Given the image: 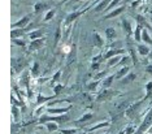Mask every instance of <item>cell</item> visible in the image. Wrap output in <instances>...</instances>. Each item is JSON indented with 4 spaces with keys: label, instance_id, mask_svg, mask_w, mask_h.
Here are the masks:
<instances>
[{
    "label": "cell",
    "instance_id": "1",
    "mask_svg": "<svg viewBox=\"0 0 152 134\" xmlns=\"http://www.w3.org/2000/svg\"><path fill=\"white\" fill-rule=\"evenodd\" d=\"M122 95V92L118 91V90H112V89H102V91L96 95V99L95 100L98 103H103V102H107V100H110L115 97H120Z\"/></svg>",
    "mask_w": 152,
    "mask_h": 134
},
{
    "label": "cell",
    "instance_id": "2",
    "mask_svg": "<svg viewBox=\"0 0 152 134\" xmlns=\"http://www.w3.org/2000/svg\"><path fill=\"white\" fill-rule=\"evenodd\" d=\"M70 117H69L68 113H65V115H42L38 120V124H44L47 121H55L57 124H63V122H68Z\"/></svg>",
    "mask_w": 152,
    "mask_h": 134
},
{
    "label": "cell",
    "instance_id": "3",
    "mask_svg": "<svg viewBox=\"0 0 152 134\" xmlns=\"http://www.w3.org/2000/svg\"><path fill=\"white\" fill-rule=\"evenodd\" d=\"M151 125H152V107L150 108V111L146 113V116L143 117V120H142V122H140V125L138 126L137 132L134 133V134H143L144 132H148V129L151 128Z\"/></svg>",
    "mask_w": 152,
    "mask_h": 134
},
{
    "label": "cell",
    "instance_id": "4",
    "mask_svg": "<svg viewBox=\"0 0 152 134\" xmlns=\"http://www.w3.org/2000/svg\"><path fill=\"white\" fill-rule=\"evenodd\" d=\"M92 5L94 4H91V5H88L87 8H85V9H81V11H74V12H72V13H69V15L66 16V18L64 20V26H70V23L73 22V21H75V20L78 18L79 16H82L83 13H86L88 11V9H91L92 8Z\"/></svg>",
    "mask_w": 152,
    "mask_h": 134
},
{
    "label": "cell",
    "instance_id": "5",
    "mask_svg": "<svg viewBox=\"0 0 152 134\" xmlns=\"http://www.w3.org/2000/svg\"><path fill=\"white\" fill-rule=\"evenodd\" d=\"M27 65L26 57H12V73H18Z\"/></svg>",
    "mask_w": 152,
    "mask_h": 134
},
{
    "label": "cell",
    "instance_id": "6",
    "mask_svg": "<svg viewBox=\"0 0 152 134\" xmlns=\"http://www.w3.org/2000/svg\"><path fill=\"white\" fill-rule=\"evenodd\" d=\"M108 48V47H107ZM126 51L124 48L121 50H116V48H108L105 51L104 53H103V60H108L110 57H115V56H118V55H125Z\"/></svg>",
    "mask_w": 152,
    "mask_h": 134
},
{
    "label": "cell",
    "instance_id": "7",
    "mask_svg": "<svg viewBox=\"0 0 152 134\" xmlns=\"http://www.w3.org/2000/svg\"><path fill=\"white\" fill-rule=\"evenodd\" d=\"M30 18H31V15H26L25 17H22L21 20H18L17 22H13L12 29H23V27H26L30 22Z\"/></svg>",
    "mask_w": 152,
    "mask_h": 134
},
{
    "label": "cell",
    "instance_id": "8",
    "mask_svg": "<svg viewBox=\"0 0 152 134\" xmlns=\"http://www.w3.org/2000/svg\"><path fill=\"white\" fill-rule=\"evenodd\" d=\"M44 43H46L44 38H40V39L31 40V42H30V44H29V51H30V52H33V51L40 50V48H42V47L44 46Z\"/></svg>",
    "mask_w": 152,
    "mask_h": 134
},
{
    "label": "cell",
    "instance_id": "9",
    "mask_svg": "<svg viewBox=\"0 0 152 134\" xmlns=\"http://www.w3.org/2000/svg\"><path fill=\"white\" fill-rule=\"evenodd\" d=\"M69 109H72V104H68L66 107H63V108H51V107H48L47 112L50 113V115H65V113L69 112Z\"/></svg>",
    "mask_w": 152,
    "mask_h": 134
},
{
    "label": "cell",
    "instance_id": "10",
    "mask_svg": "<svg viewBox=\"0 0 152 134\" xmlns=\"http://www.w3.org/2000/svg\"><path fill=\"white\" fill-rule=\"evenodd\" d=\"M92 44L95 47H98V48H103V46H104V39L98 31L92 33Z\"/></svg>",
    "mask_w": 152,
    "mask_h": 134
},
{
    "label": "cell",
    "instance_id": "11",
    "mask_svg": "<svg viewBox=\"0 0 152 134\" xmlns=\"http://www.w3.org/2000/svg\"><path fill=\"white\" fill-rule=\"evenodd\" d=\"M31 26H33V23H29V25H27L26 27H23V29H12V31H11L12 39H16V38H20L21 35H23V34H25Z\"/></svg>",
    "mask_w": 152,
    "mask_h": 134
},
{
    "label": "cell",
    "instance_id": "12",
    "mask_svg": "<svg viewBox=\"0 0 152 134\" xmlns=\"http://www.w3.org/2000/svg\"><path fill=\"white\" fill-rule=\"evenodd\" d=\"M124 11H125V5H120V7H117V8L113 9L112 12H109V15H108V16L103 17V20H110V18H115V17L120 16Z\"/></svg>",
    "mask_w": 152,
    "mask_h": 134
},
{
    "label": "cell",
    "instance_id": "13",
    "mask_svg": "<svg viewBox=\"0 0 152 134\" xmlns=\"http://www.w3.org/2000/svg\"><path fill=\"white\" fill-rule=\"evenodd\" d=\"M110 1H112V0H100L98 4H96V7L94 8V12L95 13H99V12L105 11V9L108 8V5L110 4Z\"/></svg>",
    "mask_w": 152,
    "mask_h": 134
},
{
    "label": "cell",
    "instance_id": "14",
    "mask_svg": "<svg viewBox=\"0 0 152 134\" xmlns=\"http://www.w3.org/2000/svg\"><path fill=\"white\" fill-rule=\"evenodd\" d=\"M121 25H122V29H124V31L126 33V35L131 37V34H133V26H131V22L129 21V20H127V18H122Z\"/></svg>",
    "mask_w": 152,
    "mask_h": 134
},
{
    "label": "cell",
    "instance_id": "15",
    "mask_svg": "<svg viewBox=\"0 0 152 134\" xmlns=\"http://www.w3.org/2000/svg\"><path fill=\"white\" fill-rule=\"evenodd\" d=\"M137 51H138V53L140 55V56H148L151 52V47H148V44H138V47H137Z\"/></svg>",
    "mask_w": 152,
    "mask_h": 134
},
{
    "label": "cell",
    "instance_id": "16",
    "mask_svg": "<svg viewBox=\"0 0 152 134\" xmlns=\"http://www.w3.org/2000/svg\"><path fill=\"white\" fill-rule=\"evenodd\" d=\"M109 125H110V121H103V122L95 124V125H92L91 128H88V129H87V133H92V132H95V130L102 129V128H108Z\"/></svg>",
    "mask_w": 152,
    "mask_h": 134
},
{
    "label": "cell",
    "instance_id": "17",
    "mask_svg": "<svg viewBox=\"0 0 152 134\" xmlns=\"http://www.w3.org/2000/svg\"><path fill=\"white\" fill-rule=\"evenodd\" d=\"M130 69H131V68L129 67V65H126V67H122V68H121V69L115 74V78H116V80H122V78L125 77V75L130 72Z\"/></svg>",
    "mask_w": 152,
    "mask_h": 134
},
{
    "label": "cell",
    "instance_id": "18",
    "mask_svg": "<svg viewBox=\"0 0 152 134\" xmlns=\"http://www.w3.org/2000/svg\"><path fill=\"white\" fill-rule=\"evenodd\" d=\"M135 80H137V74L131 72V73H127L125 77L122 78V80H120V82L122 85H127V83H131V82H134Z\"/></svg>",
    "mask_w": 152,
    "mask_h": 134
},
{
    "label": "cell",
    "instance_id": "19",
    "mask_svg": "<svg viewBox=\"0 0 152 134\" xmlns=\"http://www.w3.org/2000/svg\"><path fill=\"white\" fill-rule=\"evenodd\" d=\"M43 125H44V128L47 129V132H50V133L60 130V129H58V124L55 122V121H47V122H44Z\"/></svg>",
    "mask_w": 152,
    "mask_h": 134
},
{
    "label": "cell",
    "instance_id": "20",
    "mask_svg": "<svg viewBox=\"0 0 152 134\" xmlns=\"http://www.w3.org/2000/svg\"><path fill=\"white\" fill-rule=\"evenodd\" d=\"M29 38L30 40H35V39H40L43 38V30L42 29H37V30H33V31H29Z\"/></svg>",
    "mask_w": 152,
    "mask_h": 134
},
{
    "label": "cell",
    "instance_id": "21",
    "mask_svg": "<svg viewBox=\"0 0 152 134\" xmlns=\"http://www.w3.org/2000/svg\"><path fill=\"white\" fill-rule=\"evenodd\" d=\"M113 80H115V74L107 75L104 80H103V82H102V89H109L110 86H112Z\"/></svg>",
    "mask_w": 152,
    "mask_h": 134
},
{
    "label": "cell",
    "instance_id": "22",
    "mask_svg": "<svg viewBox=\"0 0 152 134\" xmlns=\"http://www.w3.org/2000/svg\"><path fill=\"white\" fill-rule=\"evenodd\" d=\"M92 117H94V113H92V112H86L83 116H81V117H79L78 120H75V121H74V125H75V124L78 125V124L86 122V121H88V120H91Z\"/></svg>",
    "mask_w": 152,
    "mask_h": 134
},
{
    "label": "cell",
    "instance_id": "23",
    "mask_svg": "<svg viewBox=\"0 0 152 134\" xmlns=\"http://www.w3.org/2000/svg\"><path fill=\"white\" fill-rule=\"evenodd\" d=\"M105 37L108 40H113L117 37V31L115 30V27H108L105 29Z\"/></svg>",
    "mask_w": 152,
    "mask_h": 134
},
{
    "label": "cell",
    "instance_id": "24",
    "mask_svg": "<svg viewBox=\"0 0 152 134\" xmlns=\"http://www.w3.org/2000/svg\"><path fill=\"white\" fill-rule=\"evenodd\" d=\"M121 57H122V55H118V56H115V57H110V59L107 60V65H108L109 68L115 67V65H118V63L121 61Z\"/></svg>",
    "mask_w": 152,
    "mask_h": 134
},
{
    "label": "cell",
    "instance_id": "25",
    "mask_svg": "<svg viewBox=\"0 0 152 134\" xmlns=\"http://www.w3.org/2000/svg\"><path fill=\"white\" fill-rule=\"evenodd\" d=\"M137 48H133V47H131V48H129L127 50V53H129V56L131 57V61H133V65L134 67H135V65L138 64V57H137Z\"/></svg>",
    "mask_w": 152,
    "mask_h": 134
},
{
    "label": "cell",
    "instance_id": "26",
    "mask_svg": "<svg viewBox=\"0 0 152 134\" xmlns=\"http://www.w3.org/2000/svg\"><path fill=\"white\" fill-rule=\"evenodd\" d=\"M143 27L142 25H138L137 23V29H135V33H134V40L135 42H140L142 40V31H143Z\"/></svg>",
    "mask_w": 152,
    "mask_h": 134
},
{
    "label": "cell",
    "instance_id": "27",
    "mask_svg": "<svg viewBox=\"0 0 152 134\" xmlns=\"http://www.w3.org/2000/svg\"><path fill=\"white\" fill-rule=\"evenodd\" d=\"M142 40L143 42H146L148 46H152V38H151V34L147 31V30L143 29V31H142Z\"/></svg>",
    "mask_w": 152,
    "mask_h": 134
},
{
    "label": "cell",
    "instance_id": "28",
    "mask_svg": "<svg viewBox=\"0 0 152 134\" xmlns=\"http://www.w3.org/2000/svg\"><path fill=\"white\" fill-rule=\"evenodd\" d=\"M52 98L53 97H43L42 94H39V95H38V99H37V104H39V105L46 104V103L51 102V99H52Z\"/></svg>",
    "mask_w": 152,
    "mask_h": 134
},
{
    "label": "cell",
    "instance_id": "29",
    "mask_svg": "<svg viewBox=\"0 0 152 134\" xmlns=\"http://www.w3.org/2000/svg\"><path fill=\"white\" fill-rule=\"evenodd\" d=\"M61 25H58L57 26V29H56V34H55V42H53V46L56 47L57 44H58V42H60V39H61Z\"/></svg>",
    "mask_w": 152,
    "mask_h": 134
},
{
    "label": "cell",
    "instance_id": "30",
    "mask_svg": "<svg viewBox=\"0 0 152 134\" xmlns=\"http://www.w3.org/2000/svg\"><path fill=\"white\" fill-rule=\"evenodd\" d=\"M30 73H31V75H33L34 78L39 75V63H37V61H35V63L33 64L31 69H30Z\"/></svg>",
    "mask_w": 152,
    "mask_h": 134
},
{
    "label": "cell",
    "instance_id": "31",
    "mask_svg": "<svg viewBox=\"0 0 152 134\" xmlns=\"http://www.w3.org/2000/svg\"><path fill=\"white\" fill-rule=\"evenodd\" d=\"M131 60V57L129 55H122V57H121V61L118 63V67H126V65H129Z\"/></svg>",
    "mask_w": 152,
    "mask_h": 134
},
{
    "label": "cell",
    "instance_id": "32",
    "mask_svg": "<svg viewBox=\"0 0 152 134\" xmlns=\"http://www.w3.org/2000/svg\"><path fill=\"white\" fill-rule=\"evenodd\" d=\"M55 15H56V9H50L47 13H46V16H44V18H43V22H48L50 20H52Z\"/></svg>",
    "mask_w": 152,
    "mask_h": 134
},
{
    "label": "cell",
    "instance_id": "33",
    "mask_svg": "<svg viewBox=\"0 0 152 134\" xmlns=\"http://www.w3.org/2000/svg\"><path fill=\"white\" fill-rule=\"evenodd\" d=\"M44 8H47V4H44L42 1H38L34 4V13H39L40 11H43Z\"/></svg>",
    "mask_w": 152,
    "mask_h": 134
},
{
    "label": "cell",
    "instance_id": "34",
    "mask_svg": "<svg viewBox=\"0 0 152 134\" xmlns=\"http://www.w3.org/2000/svg\"><path fill=\"white\" fill-rule=\"evenodd\" d=\"M99 85H100V81H92L91 83L87 85V91H90V92L96 91V89H98Z\"/></svg>",
    "mask_w": 152,
    "mask_h": 134
},
{
    "label": "cell",
    "instance_id": "35",
    "mask_svg": "<svg viewBox=\"0 0 152 134\" xmlns=\"http://www.w3.org/2000/svg\"><path fill=\"white\" fill-rule=\"evenodd\" d=\"M12 113H13V121L18 122V120H20V111H18V107H17V105H13V107H12Z\"/></svg>",
    "mask_w": 152,
    "mask_h": 134
},
{
    "label": "cell",
    "instance_id": "36",
    "mask_svg": "<svg viewBox=\"0 0 152 134\" xmlns=\"http://www.w3.org/2000/svg\"><path fill=\"white\" fill-rule=\"evenodd\" d=\"M61 74H63V70H57L56 72V74H53V77H52V80H51V85L52 86H55V83H56V82H58L60 81V77H61Z\"/></svg>",
    "mask_w": 152,
    "mask_h": 134
},
{
    "label": "cell",
    "instance_id": "37",
    "mask_svg": "<svg viewBox=\"0 0 152 134\" xmlns=\"http://www.w3.org/2000/svg\"><path fill=\"white\" fill-rule=\"evenodd\" d=\"M146 98H151L152 97V81L147 82L146 83V95H144Z\"/></svg>",
    "mask_w": 152,
    "mask_h": 134
},
{
    "label": "cell",
    "instance_id": "38",
    "mask_svg": "<svg viewBox=\"0 0 152 134\" xmlns=\"http://www.w3.org/2000/svg\"><path fill=\"white\" fill-rule=\"evenodd\" d=\"M61 134H77L78 133V129L77 128H69V129H60L58 130Z\"/></svg>",
    "mask_w": 152,
    "mask_h": 134
},
{
    "label": "cell",
    "instance_id": "39",
    "mask_svg": "<svg viewBox=\"0 0 152 134\" xmlns=\"http://www.w3.org/2000/svg\"><path fill=\"white\" fill-rule=\"evenodd\" d=\"M108 48H116V50H121L122 48V42L117 40V42H112L108 44Z\"/></svg>",
    "mask_w": 152,
    "mask_h": 134
},
{
    "label": "cell",
    "instance_id": "40",
    "mask_svg": "<svg viewBox=\"0 0 152 134\" xmlns=\"http://www.w3.org/2000/svg\"><path fill=\"white\" fill-rule=\"evenodd\" d=\"M12 43H13V44H16V46L23 47V48H25V47L27 46L25 40H23V39H20V38H16V39H12Z\"/></svg>",
    "mask_w": 152,
    "mask_h": 134
},
{
    "label": "cell",
    "instance_id": "41",
    "mask_svg": "<svg viewBox=\"0 0 152 134\" xmlns=\"http://www.w3.org/2000/svg\"><path fill=\"white\" fill-rule=\"evenodd\" d=\"M107 77V70H103V72H99L94 75V81H100L102 78H105Z\"/></svg>",
    "mask_w": 152,
    "mask_h": 134
},
{
    "label": "cell",
    "instance_id": "42",
    "mask_svg": "<svg viewBox=\"0 0 152 134\" xmlns=\"http://www.w3.org/2000/svg\"><path fill=\"white\" fill-rule=\"evenodd\" d=\"M137 132V126L135 125H130V126H127V128L125 129V133L124 134H134Z\"/></svg>",
    "mask_w": 152,
    "mask_h": 134
},
{
    "label": "cell",
    "instance_id": "43",
    "mask_svg": "<svg viewBox=\"0 0 152 134\" xmlns=\"http://www.w3.org/2000/svg\"><path fill=\"white\" fill-rule=\"evenodd\" d=\"M63 90H64V86H63V85L57 83V85H55V86H53V92H55V95L60 94V92L63 91Z\"/></svg>",
    "mask_w": 152,
    "mask_h": 134
},
{
    "label": "cell",
    "instance_id": "44",
    "mask_svg": "<svg viewBox=\"0 0 152 134\" xmlns=\"http://www.w3.org/2000/svg\"><path fill=\"white\" fill-rule=\"evenodd\" d=\"M120 1H121V0H112V1H110V4L108 5V8H107L105 11H109V9H112V8H117V5L120 4Z\"/></svg>",
    "mask_w": 152,
    "mask_h": 134
},
{
    "label": "cell",
    "instance_id": "45",
    "mask_svg": "<svg viewBox=\"0 0 152 134\" xmlns=\"http://www.w3.org/2000/svg\"><path fill=\"white\" fill-rule=\"evenodd\" d=\"M12 105H17V107H20V105H22V102H18V100H17V99H16V97H15V95H13L12 94Z\"/></svg>",
    "mask_w": 152,
    "mask_h": 134
},
{
    "label": "cell",
    "instance_id": "46",
    "mask_svg": "<svg viewBox=\"0 0 152 134\" xmlns=\"http://www.w3.org/2000/svg\"><path fill=\"white\" fill-rule=\"evenodd\" d=\"M99 67H100V63H91V68H90V70L95 72V70L99 69Z\"/></svg>",
    "mask_w": 152,
    "mask_h": 134
},
{
    "label": "cell",
    "instance_id": "47",
    "mask_svg": "<svg viewBox=\"0 0 152 134\" xmlns=\"http://www.w3.org/2000/svg\"><path fill=\"white\" fill-rule=\"evenodd\" d=\"M142 1H143V0H135V1H133L131 3V8H138V7H140Z\"/></svg>",
    "mask_w": 152,
    "mask_h": 134
},
{
    "label": "cell",
    "instance_id": "48",
    "mask_svg": "<svg viewBox=\"0 0 152 134\" xmlns=\"http://www.w3.org/2000/svg\"><path fill=\"white\" fill-rule=\"evenodd\" d=\"M146 72H147V73H150V74H152V64L147 65V67H146Z\"/></svg>",
    "mask_w": 152,
    "mask_h": 134
},
{
    "label": "cell",
    "instance_id": "49",
    "mask_svg": "<svg viewBox=\"0 0 152 134\" xmlns=\"http://www.w3.org/2000/svg\"><path fill=\"white\" fill-rule=\"evenodd\" d=\"M147 134H152V125H151V128L148 129V132H147Z\"/></svg>",
    "mask_w": 152,
    "mask_h": 134
},
{
    "label": "cell",
    "instance_id": "50",
    "mask_svg": "<svg viewBox=\"0 0 152 134\" xmlns=\"http://www.w3.org/2000/svg\"><path fill=\"white\" fill-rule=\"evenodd\" d=\"M77 134H91V133H86V132H78Z\"/></svg>",
    "mask_w": 152,
    "mask_h": 134
},
{
    "label": "cell",
    "instance_id": "51",
    "mask_svg": "<svg viewBox=\"0 0 152 134\" xmlns=\"http://www.w3.org/2000/svg\"><path fill=\"white\" fill-rule=\"evenodd\" d=\"M148 56H150V59L152 60V51H151V52H150V55H148Z\"/></svg>",
    "mask_w": 152,
    "mask_h": 134
},
{
    "label": "cell",
    "instance_id": "52",
    "mask_svg": "<svg viewBox=\"0 0 152 134\" xmlns=\"http://www.w3.org/2000/svg\"><path fill=\"white\" fill-rule=\"evenodd\" d=\"M74 1H77V3H78V1H83V0H74Z\"/></svg>",
    "mask_w": 152,
    "mask_h": 134
},
{
    "label": "cell",
    "instance_id": "53",
    "mask_svg": "<svg viewBox=\"0 0 152 134\" xmlns=\"http://www.w3.org/2000/svg\"><path fill=\"white\" fill-rule=\"evenodd\" d=\"M104 134H109V133H104Z\"/></svg>",
    "mask_w": 152,
    "mask_h": 134
},
{
    "label": "cell",
    "instance_id": "54",
    "mask_svg": "<svg viewBox=\"0 0 152 134\" xmlns=\"http://www.w3.org/2000/svg\"><path fill=\"white\" fill-rule=\"evenodd\" d=\"M151 21H152V18H151Z\"/></svg>",
    "mask_w": 152,
    "mask_h": 134
}]
</instances>
